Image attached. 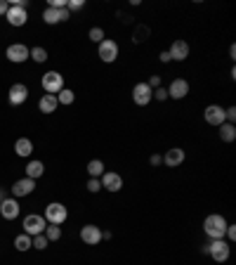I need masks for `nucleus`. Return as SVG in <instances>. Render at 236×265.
<instances>
[{
	"label": "nucleus",
	"mask_w": 236,
	"mask_h": 265,
	"mask_svg": "<svg viewBox=\"0 0 236 265\" xmlns=\"http://www.w3.org/2000/svg\"><path fill=\"white\" fill-rule=\"evenodd\" d=\"M227 225H229V223H227L220 213H210V216L203 220V232H206L210 239H224Z\"/></svg>",
	"instance_id": "1"
},
{
	"label": "nucleus",
	"mask_w": 236,
	"mask_h": 265,
	"mask_svg": "<svg viewBox=\"0 0 236 265\" xmlns=\"http://www.w3.org/2000/svg\"><path fill=\"white\" fill-rule=\"evenodd\" d=\"M229 253H231V244L224 242V239H213L208 244V256L215 263H227L229 260Z\"/></svg>",
	"instance_id": "2"
},
{
	"label": "nucleus",
	"mask_w": 236,
	"mask_h": 265,
	"mask_svg": "<svg viewBox=\"0 0 236 265\" xmlns=\"http://www.w3.org/2000/svg\"><path fill=\"white\" fill-rule=\"evenodd\" d=\"M50 225H61L64 220L69 218V211H66V206L59 204V201H52V204H47L45 209V216H43Z\"/></svg>",
	"instance_id": "3"
},
{
	"label": "nucleus",
	"mask_w": 236,
	"mask_h": 265,
	"mask_svg": "<svg viewBox=\"0 0 236 265\" xmlns=\"http://www.w3.org/2000/svg\"><path fill=\"white\" fill-rule=\"evenodd\" d=\"M43 90H45V95H57L61 88H64V76L59 71H47L43 76Z\"/></svg>",
	"instance_id": "4"
},
{
	"label": "nucleus",
	"mask_w": 236,
	"mask_h": 265,
	"mask_svg": "<svg viewBox=\"0 0 236 265\" xmlns=\"http://www.w3.org/2000/svg\"><path fill=\"white\" fill-rule=\"evenodd\" d=\"M97 54H99V60L104 64H114L118 60V43L111 41V38H104L99 43V48H97Z\"/></svg>",
	"instance_id": "5"
},
{
	"label": "nucleus",
	"mask_w": 236,
	"mask_h": 265,
	"mask_svg": "<svg viewBox=\"0 0 236 265\" xmlns=\"http://www.w3.org/2000/svg\"><path fill=\"white\" fill-rule=\"evenodd\" d=\"M47 227V220L43 216H36V213H31V216L24 218V234H28V237H36V234H43Z\"/></svg>",
	"instance_id": "6"
},
{
	"label": "nucleus",
	"mask_w": 236,
	"mask_h": 265,
	"mask_svg": "<svg viewBox=\"0 0 236 265\" xmlns=\"http://www.w3.org/2000/svg\"><path fill=\"white\" fill-rule=\"evenodd\" d=\"M203 119H206V123L208 126H222V123H227V119H224V109L220 107V104H208V107L203 109Z\"/></svg>",
	"instance_id": "7"
},
{
	"label": "nucleus",
	"mask_w": 236,
	"mask_h": 265,
	"mask_svg": "<svg viewBox=\"0 0 236 265\" xmlns=\"http://www.w3.org/2000/svg\"><path fill=\"white\" fill-rule=\"evenodd\" d=\"M5 19L10 21V26H24L26 19H28L26 7H24V5H12V3H10V10H7Z\"/></svg>",
	"instance_id": "8"
},
{
	"label": "nucleus",
	"mask_w": 236,
	"mask_h": 265,
	"mask_svg": "<svg viewBox=\"0 0 236 265\" xmlns=\"http://www.w3.org/2000/svg\"><path fill=\"white\" fill-rule=\"evenodd\" d=\"M132 100H135L137 107H147V104L154 100V90L147 85V81H144V83H137L135 88H132Z\"/></svg>",
	"instance_id": "9"
},
{
	"label": "nucleus",
	"mask_w": 236,
	"mask_h": 265,
	"mask_svg": "<svg viewBox=\"0 0 236 265\" xmlns=\"http://www.w3.org/2000/svg\"><path fill=\"white\" fill-rule=\"evenodd\" d=\"M102 183V190H109V192H121L123 190V178L116 173V170H104V175L99 178Z\"/></svg>",
	"instance_id": "10"
},
{
	"label": "nucleus",
	"mask_w": 236,
	"mask_h": 265,
	"mask_svg": "<svg viewBox=\"0 0 236 265\" xmlns=\"http://www.w3.org/2000/svg\"><path fill=\"white\" fill-rule=\"evenodd\" d=\"M71 12H69L66 7H47L45 12H43V21L45 24H59V21H69Z\"/></svg>",
	"instance_id": "11"
},
{
	"label": "nucleus",
	"mask_w": 236,
	"mask_h": 265,
	"mask_svg": "<svg viewBox=\"0 0 236 265\" xmlns=\"http://www.w3.org/2000/svg\"><path fill=\"white\" fill-rule=\"evenodd\" d=\"M81 239H83V244H88V246H94V244H99L102 242V230L97 227V225H83L81 227Z\"/></svg>",
	"instance_id": "12"
},
{
	"label": "nucleus",
	"mask_w": 236,
	"mask_h": 265,
	"mask_svg": "<svg viewBox=\"0 0 236 265\" xmlns=\"http://www.w3.org/2000/svg\"><path fill=\"white\" fill-rule=\"evenodd\" d=\"M189 95V83L184 78H173L168 85V97L173 100H184Z\"/></svg>",
	"instance_id": "13"
},
{
	"label": "nucleus",
	"mask_w": 236,
	"mask_h": 265,
	"mask_svg": "<svg viewBox=\"0 0 236 265\" xmlns=\"http://www.w3.org/2000/svg\"><path fill=\"white\" fill-rule=\"evenodd\" d=\"M33 190H36V180H31V178H21V180H17V183L12 185V197L14 199L28 197Z\"/></svg>",
	"instance_id": "14"
},
{
	"label": "nucleus",
	"mask_w": 236,
	"mask_h": 265,
	"mask_svg": "<svg viewBox=\"0 0 236 265\" xmlns=\"http://www.w3.org/2000/svg\"><path fill=\"white\" fill-rule=\"evenodd\" d=\"M26 97H28V88L24 85V83H14L12 88H10V104L12 107H19V104H24L26 102Z\"/></svg>",
	"instance_id": "15"
},
{
	"label": "nucleus",
	"mask_w": 236,
	"mask_h": 265,
	"mask_svg": "<svg viewBox=\"0 0 236 265\" xmlns=\"http://www.w3.org/2000/svg\"><path fill=\"white\" fill-rule=\"evenodd\" d=\"M7 60L14 62V64H21V62L28 60V48L26 45H21V43H14V45H10L7 48Z\"/></svg>",
	"instance_id": "16"
},
{
	"label": "nucleus",
	"mask_w": 236,
	"mask_h": 265,
	"mask_svg": "<svg viewBox=\"0 0 236 265\" xmlns=\"http://www.w3.org/2000/svg\"><path fill=\"white\" fill-rule=\"evenodd\" d=\"M168 52H170V60L173 62H184L189 57V43L187 41H173Z\"/></svg>",
	"instance_id": "17"
},
{
	"label": "nucleus",
	"mask_w": 236,
	"mask_h": 265,
	"mask_svg": "<svg viewBox=\"0 0 236 265\" xmlns=\"http://www.w3.org/2000/svg\"><path fill=\"white\" fill-rule=\"evenodd\" d=\"M184 159H187V154H184V150H180V147H173V150H168L163 154V163L170 166V168H177L180 163H184Z\"/></svg>",
	"instance_id": "18"
},
{
	"label": "nucleus",
	"mask_w": 236,
	"mask_h": 265,
	"mask_svg": "<svg viewBox=\"0 0 236 265\" xmlns=\"http://www.w3.org/2000/svg\"><path fill=\"white\" fill-rule=\"evenodd\" d=\"M0 216L5 218V220H14V218L19 216V201L17 199H5L3 204H0Z\"/></svg>",
	"instance_id": "19"
},
{
	"label": "nucleus",
	"mask_w": 236,
	"mask_h": 265,
	"mask_svg": "<svg viewBox=\"0 0 236 265\" xmlns=\"http://www.w3.org/2000/svg\"><path fill=\"white\" fill-rule=\"evenodd\" d=\"M14 152H17V157H31L33 154V142L28 140V137H19L17 142H14Z\"/></svg>",
	"instance_id": "20"
},
{
	"label": "nucleus",
	"mask_w": 236,
	"mask_h": 265,
	"mask_svg": "<svg viewBox=\"0 0 236 265\" xmlns=\"http://www.w3.org/2000/svg\"><path fill=\"white\" fill-rule=\"evenodd\" d=\"M59 107V102H57V97L54 95H43L41 102H38V109H41L43 114H54V109Z\"/></svg>",
	"instance_id": "21"
},
{
	"label": "nucleus",
	"mask_w": 236,
	"mask_h": 265,
	"mask_svg": "<svg viewBox=\"0 0 236 265\" xmlns=\"http://www.w3.org/2000/svg\"><path fill=\"white\" fill-rule=\"evenodd\" d=\"M43 173H45V166H43V161H28L26 163V178H31V180H38Z\"/></svg>",
	"instance_id": "22"
},
{
	"label": "nucleus",
	"mask_w": 236,
	"mask_h": 265,
	"mask_svg": "<svg viewBox=\"0 0 236 265\" xmlns=\"http://www.w3.org/2000/svg\"><path fill=\"white\" fill-rule=\"evenodd\" d=\"M220 140H222V142H234L236 140V126L234 123H222V126H220Z\"/></svg>",
	"instance_id": "23"
},
{
	"label": "nucleus",
	"mask_w": 236,
	"mask_h": 265,
	"mask_svg": "<svg viewBox=\"0 0 236 265\" xmlns=\"http://www.w3.org/2000/svg\"><path fill=\"white\" fill-rule=\"evenodd\" d=\"M104 161H99V159H92V161H88V175L90 178H102L104 175Z\"/></svg>",
	"instance_id": "24"
},
{
	"label": "nucleus",
	"mask_w": 236,
	"mask_h": 265,
	"mask_svg": "<svg viewBox=\"0 0 236 265\" xmlns=\"http://www.w3.org/2000/svg\"><path fill=\"white\" fill-rule=\"evenodd\" d=\"M43 234H45L47 242H57V239H61V227H59V225H50V223H47V227H45Z\"/></svg>",
	"instance_id": "25"
},
{
	"label": "nucleus",
	"mask_w": 236,
	"mask_h": 265,
	"mask_svg": "<svg viewBox=\"0 0 236 265\" xmlns=\"http://www.w3.org/2000/svg\"><path fill=\"white\" fill-rule=\"evenodd\" d=\"M54 97H57V102H59V104H74V100H76L74 90H69V88H61Z\"/></svg>",
	"instance_id": "26"
},
{
	"label": "nucleus",
	"mask_w": 236,
	"mask_h": 265,
	"mask_svg": "<svg viewBox=\"0 0 236 265\" xmlns=\"http://www.w3.org/2000/svg\"><path fill=\"white\" fill-rule=\"evenodd\" d=\"M14 249L17 251H28L31 249V237L28 234H17L14 237Z\"/></svg>",
	"instance_id": "27"
},
{
	"label": "nucleus",
	"mask_w": 236,
	"mask_h": 265,
	"mask_svg": "<svg viewBox=\"0 0 236 265\" xmlns=\"http://www.w3.org/2000/svg\"><path fill=\"white\" fill-rule=\"evenodd\" d=\"M88 38H90V41H92V43H97V45H99V43L104 41L107 36H104V28L92 26V28H90V34H88Z\"/></svg>",
	"instance_id": "28"
},
{
	"label": "nucleus",
	"mask_w": 236,
	"mask_h": 265,
	"mask_svg": "<svg viewBox=\"0 0 236 265\" xmlns=\"http://www.w3.org/2000/svg\"><path fill=\"white\" fill-rule=\"evenodd\" d=\"M47 244H50V242L45 239V234H36V237H31V246L38 249V251H45Z\"/></svg>",
	"instance_id": "29"
},
{
	"label": "nucleus",
	"mask_w": 236,
	"mask_h": 265,
	"mask_svg": "<svg viewBox=\"0 0 236 265\" xmlns=\"http://www.w3.org/2000/svg\"><path fill=\"white\" fill-rule=\"evenodd\" d=\"M28 57H33V62L43 64V62L47 60V50L45 48H33V50H28Z\"/></svg>",
	"instance_id": "30"
},
{
	"label": "nucleus",
	"mask_w": 236,
	"mask_h": 265,
	"mask_svg": "<svg viewBox=\"0 0 236 265\" xmlns=\"http://www.w3.org/2000/svg\"><path fill=\"white\" fill-rule=\"evenodd\" d=\"M83 7H85V3H83V0H71V3H66L69 12H78V10H83Z\"/></svg>",
	"instance_id": "31"
},
{
	"label": "nucleus",
	"mask_w": 236,
	"mask_h": 265,
	"mask_svg": "<svg viewBox=\"0 0 236 265\" xmlns=\"http://www.w3.org/2000/svg\"><path fill=\"white\" fill-rule=\"evenodd\" d=\"M88 190L92 192V194H94V192H99V190H102L99 178H90V180H88Z\"/></svg>",
	"instance_id": "32"
},
{
	"label": "nucleus",
	"mask_w": 236,
	"mask_h": 265,
	"mask_svg": "<svg viewBox=\"0 0 236 265\" xmlns=\"http://www.w3.org/2000/svg\"><path fill=\"white\" fill-rule=\"evenodd\" d=\"M165 97H168V90H165V88H156L154 90V100H158V102H165Z\"/></svg>",
	"instance_id": "33"
},
{
	"label": "nucleus",
	"mask_w": 236,
	"mask_h": 265,
	"mask_svg": "<svg viewBox=\"0 0 236 265\" xmlns=\"http://www.w3.org/2000/svg\"><path fill=\"white\" fill-rule=\"evenodd\" d=\"M147 85L151 90H156V88H161V76H149V81H147Z\"/></svg>",
	"instance_id": "34"
},
{
	"label": "nucleus",
	"mask_w": 236,
	"mask_h": 265,
	"mask_svg": "<svg viewBox=\"0 0 236 265\" xmlns=\"http://www.w3.org/2000/svg\"><path fill=\"white\" fill-rule=\"evenodd\" d=\"M144 36H149V28L147 26H140L135 31V43H142V41H144Z\"/></svg>",
	"instance_id": "35"
},
{
	"label": "nucleus",
	"mask_w": 236,
	"mask_h": 265,
	"mask_svg": "<svg viewBox=\"0 0 236 265\" xmlns=\"http://www.w3.org/2000/svg\"><path fill=\"white\" fill-rule=\"evenodd\" d=\"M224 237L229 239V242H234V239H236V225H227V232H224Z\"/></svg>",
	"instance_id": "36"
},
{
	"label": "nucleus",
	"mask_w": 236,
	"mask_h": 265,
	"mask_svg": "<svg viewBox=\"0 0 236 265\" xmlns=\"http://www.w3.org/2000/svg\"><path fill=\"white\" fill-rule=\"evenodd\" d=\"M149 163H151V166H161V163H163V157H161V154H151Z\"/></svg>",
	"instance_id": "37"
},
{
	"label": "nucleus",
	"mask_w": 236,
	"mask_h": 265,
	"mask_svg": "<svg viewBox=\"0 0 236 265\" xmlns=\"http://www.w3.org/2000/svg\"><path fill=\"white\" fill-rule=\"evenodd\" d=\"M158 60H161L163 64H168V62H173V60H170V52H168V50H163V52L158 54Z\"/></svg>",
	"instance_id": "38"
},
{
	"label": "nucleus",
	"mask_w": 236,
	"mask_h": 265,
	"mask_svg": "<svg viewBox=\"0 0 236 265\" xmlns=\"http://www.w3.org/2000/svg\"><path fill=\"white\" fill-rule=\"evenodd\" d=\"M7 10H10V3L7 0H0V14H7Z\"/></svg>",
	"instance_id": "39"
},
{
	"label": "nucleus",
	"mask_w": 236,
	"mask_h": 265,
	"mask_svg": "<svg viewBox=\"0 0 236 265\" xmlns=\"http://www.w3.org/2000/svg\"><path fill=\"white\" fill-rule=\"evenodd\" d=\"M5 201V190H0V204Z\"/></svg>",
	"instance_id": "40"
}]
</instances>
